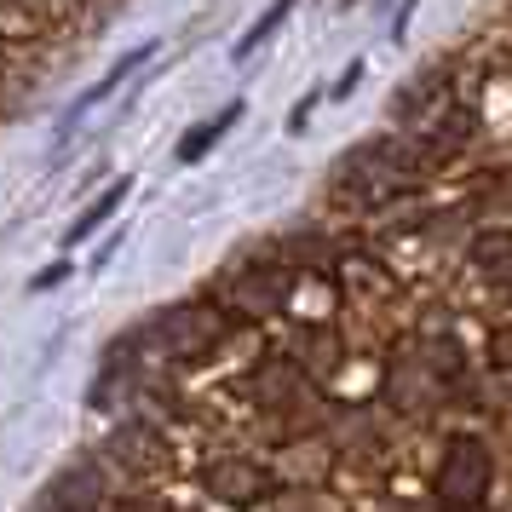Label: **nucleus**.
I'll use <instances>...</instances> for the list:
<instances>
[{
  "mask_svg": "<svg viewBox=\"0 0 512 512\" xmlns=\"http://www.w3.org/2000/svg\"><path fill=\"white\" fill-rule=\"evenodd\" d=\"M121 196H127V179H121V185H110V196H104L98 208H87V213H81V219H75L70 242H87V236H93V225H104V219H110V213L121 208Z\"/></svg>",
  "mask_w": 512,
  "mask_h": 512,
  "instance_id": "nucleus-1",
  "label": "nucleus"
},
{
  "mask_svg": "<svg viewBox=\"0 0 512 512\" xmlns=\"http://www.w3.org/2000/svg\"><path fill=\"white\" fill-rule=\"evenodd\" d=\"M58 282H64V265H52V271H41V277H35V288H58Z\"/></svg>",
  "mask_w": 512,
  "mask_h": 512,
  "instance_id": "nucleus-3",
  "label": "nucleus"
},
{
  "mask_svg": "<svg viewBox=\"0 0 512 512\" xmlns=\"http://www.w3.org/2000/svg\"><path fill=\"white\" fill-rule=\"evenodd\" d=\"M288 6H294V0H277V6H271V12H265V18H259L254 29H248V35H242V47H236V58H248V52H254L259 41H265V35H271V29L282 24V18H288Z\"/></svg>",
  "mask_w": 512,
  "mask_h": 512,
  "instance_id": "nucleus-2",
  "label": "nucleus"
}]
</instances>
